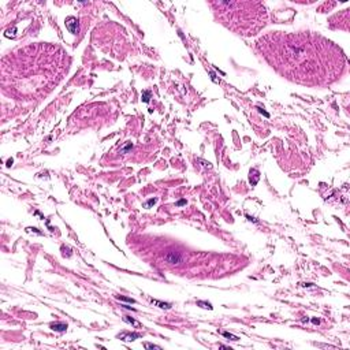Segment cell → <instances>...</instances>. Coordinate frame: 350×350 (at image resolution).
<instances>
[{"label":"cell","mask_w":350,"mask_h":350,"mask_svg":"<svg viewBox=\"0 0 350 350\" xmlns=\"http://www.w3.org/2000/svg\"><path fill=\"white\" fill-rule=\"evenodd\" d=\"M197 305L205 308V309H212V305L209 304V302H207V301H197Z\"/></svg>","instance_id":"7c38bea8"},{"label":"cell","mask_w":350,"mask_h":350,"mask_svg":"<svg viewBox=\"0 0 350 350\" xmlns=\"http://www.w3.org/2000/svg\"><path fill=\"white\" fill-rule=\"evenodd\" d=\"M156 201H157L156 198H151L149 201H146V202H145V207H146V208H148V207H151V205H153V204H155Z\"/></svg>","instance_id":"5bb4252c"},{"label":"cell","mask_w":350,"mask_h":350,"mask_svg":"<svg viewBox=\"0 0 350 350\" xmlns=\"http://www.w3.org/2000/svg\"><path fill=\"white\" fill-rule=\"evenodd\" d=\"M151 302L153 305H157L159 308H163V309H170L171 308V304H168V302H162V301H157V300H151Z\"/></svg>","instance_id":"ba28073f"},{"label":"cell","mask_w":350,"mask_h":350,"mask_svg":"<svg viewBox=\"0 0 350 350\" xmlns=\"http://www.w3.org/2000/svg\"><path fill=\"white\" fill-rule=\"evenodd\" d=\"M149 99H151V92H149V90H145V92L142 93V101L148 103Z\"/></svg>","instance_id":"4fadbf2b"},{"label":"cell","mask_w":350,"mask_h":350,"mask_svg":"<svg viewBox=\"0 0 350 350\" xmlns=\"http://www.w3.org/2000/svg\"><path fill=\"white\" fill-rule=\"evenodd\" d=\"M211 6L223 25L239 34H256L267 22L265 7L257 1H213Z\"/></svg>","instance_id":"7a4b0ae2"},{"label":"cell","mask_w":350,"mask_h":350,"mask_svg":"<svg viewBox=\"0 0 350 350\" xmlns=\"http://www.w3.org/2000/svg\"><path fill=\"white\" fill-rule=\"evenodd\" d=\"M66 28L68 29V32L73 34H77L79 28H78V21L75 17H68L66 18Z\"/></svg>","instance_id":"277c9868"},{"label":"cell","mask_w":350,"mask_h":350,"mask_svg":"<svg viewBox=\"0 0 350 350\" xmlns=\"http://www.w3.org/2000/svg\"><path fill=\"white\" fill-rule=\"evenodd\" d=\"M116 298L119 301H124V302H129V304H134L135 301L133 298H129V297H123V295H116Z\"/></svg>","instance_id":"8fae6325"},{"label":"cell","mask_w":350,"mask_h":350,"mask_svg":"<svg viewBox=\"0 0 350 350\" xmlns=\"http://www.w3.org/2000/svg\"><path fill=\"white\" fill-rule=\"evenodd\" d=\"M118 338L119 339H122V341H134V339H137V338H140V334H131V333H122V334H119L118 335Z\"/></svg>","instance_id":"5b68a950"},{"label":"cell","mask_w":350,"mask_h":350,"mask_svg":"<svg viewBox=\"0 0 350 350\" xmlns=\"http://www.w3.org/2000/svg\"><path fill=\"white\" fill-rule=\"evenodd\" d=\"M185 202H186V201H185V200H180V201H179V202H178V205H183V204H185Z\"/></svg>","instance_id":"e0dca14e"},{"label":"cell","mask_w":350,"mask_h":350,"mask_svg":"<svg viewBox=\"0 0 350 350\" xmlns=\"http://www.w3.org/2000/svg\"><path fill=\"white\" fill-rule=\"evenodd\" d=\"M123 320H124V322H126V323H129V324H131V325H134L135 328H140V327H141V323H138V322H135L134 319H131V317H130V316H124V317H123Z\"/></svg>","instance_id":"9c48e42d"},{"label":"cell","mask_w":350,"mask_h":350,"mask_svg":"<svg viewBox=\"0 0 350 350\" xmlns=\"http://www.w3.org/2000/svg\"><path fill=\"white\" fill-rule=\"evenodd\" d=\"M145 347H148V349H160V346H156L152 343H145Z\"/></svg>","instance_id":"9a60e30c"},{"label":"cell","mask_w":350,"mask_h":350,"mask_svg":"<svg viewBox=\"0 0 350 350\" xmlns=\"http://www.w3.org/2000/svg\"><path fill=\"white\" fill-rule=\"evenodd\" d=\"M312 323H313V324H319L320 322H319V319H312Z\"/></svg>","instance_id":"2e32d148"},{"label":"cell","mask_w":350,"mask_h":350,"mask_svg":"<svg viewBox=\"0 0 350 350\" xmlns=\"http://www.w3.org/2000/svg\"><path fill=\"white\" fill-rule=\"evenodd\" d=\"M51 328L53 331H57V333H64L67 330V324H64V323H52Z\"/></svg>","instance_id":"8992f818"},{"label":"cell","mask_w":350,"mask_h":350,"mask_svg":"<svg viewBox=\"0 0 350 350\" xmlns=\"http://www.w3.org/2000/svg\"><path fill=\"white\" fill-rule=\"evenodd\" d=\"M164 260H166V263H168V264L177 265V264H179V263L182 261V255H180L179 252L171 250V252H168V253L166 255Z\"/></svg>","instance_id":"3957f363"},{"label":"cell","mask_w":350,"mask_h":350,"mask_svg":"<svg viewBox=\"0 0 350 350\" xmlns=\"http://www.w3.org/2000/svg\"><path fill=\"white\" fill-rule=\"evenodd\" d=\"M222 334H223V336H224V338H227V339H231V341H238V339H239L238 336L233 335V334H230V333H227V331H224V333H222Z\"/></svg>","instance_id":"30bf717a"},{"label":"cell","mask_w":350,"mask_h":350,"mask_svg":"<svg viewBox=\"0 0 350 350\" xmlns=\"http://www.w3.org/2000/svg\"><path fill=\"white\" fill-rule=\"evenodd\" d=\"M258 179H260V174H258V171L257 170H252L250 171V177H249V182H250L252 186H255V185L258 182Z\"/></svg>","instance_id":"52a82bcc"},{"label":"cell","mask_w":350,"mask_h":350,"mask_svg":"<svg viewBox=\"0 0 350 350\" xmlns=\"http://www.w3.org/2000/svg\"><path fill=\"white\" fill-rule=\"evenodd\" d=\"M263 56L291 81L322 85L338 78L346 67V57L331 41L309 33L278 32L258 40Z\"/></svg>","instance_id":"6da1fadb"}]
</instances>
